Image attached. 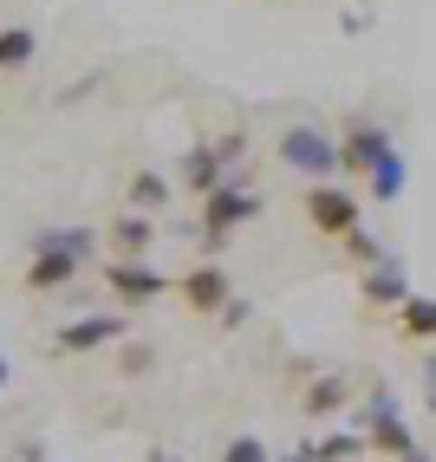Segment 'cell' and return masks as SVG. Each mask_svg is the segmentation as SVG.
<instances>
[{
  "instance_id": "5bb4252c",
  "label": "cell",
  "mask_w": 436,
  "mask_h": 462,
  "mask_svg": "<svg viewBox=\"0 0 436 462\" xmlns=\"http://www.w3.org/2000/svg\"><path fill=\"white\" fill-rule=\"evenodd\" d=\"M40 52V33L33 26H0V72H26Z\"/></svg>"
},
{
  "instance_id": "484cf974",
  "label": "cell",
  "mask_w": 436,
  "mask_h": 462,
  "mask_svg": "<svg viewBox=\"0 0 436 462\" xmlns=\"http://www.w3.org/2000/svg\"><path fill=\"white\" fill-rule=\"evenodd\" d=\"M144 462H182L176 449H144Z\"/></svg>"
},
{
  "instance_id": "7a4b0ae2",
  "label": "cell",
  "mask_w": 436,
  "mask_h": 462,
  "mask_svg": "<svg viewBox=\"0 0 436 462\" xmlns=\"http://www.w3.org/2000/svg\"><path fill=\"white\" fill-rule=\"evenodd\" d=\"M255 215H261V196H255V189H241V182L228 176L215 196H202V248H209V254H222V248H228V235L247 228Z\"/></svg>"
},
{
  "instance_id": "6da1fadb",
  "label": "cell",
  "mask_w": 436,
  "mask_h": 462,
  "mask_svg": "<svg viewBox=\"0 0 436 462\" xmlns=\"http://www.w3.org/2000/svg\"><path fill=\"white\" fill-rule=\"evenodd\" d=\"M358 430H365V443L378 449V456H411L417 437H411V423H404V404L391 397V384H371V397L358 404Z\"/></svg>"
},
{
  "instance_id": "83f0119b",
  "label": "cell",
  "mask_w": 436,
  "mask_h": 462,
  "mask_svg": "<svg viewBox=\"0 0 436 462\" xmlns=\"http://www.w3.org/2000/svg\"><path fill=\"white\" fill-rule=\"evenodd\" d=\"M287 462H313V449H293V456H287Z\"/></svg>"
},
{
  "instance_id": "9a60e30c",
  "label": "cell",
  "mask_w": 436,
  "mask_h": 462,
  "mask_svg": "<svg viewBox=\"0 0 436 462\" xmlns=\"http://www.w3.org/2000/svg\"><path fill=\"white\" fill-rule=\"evenodd\" d=\"M404 182H411V170H404V150H391V157L365 176V189L378 196V202H397V196H404Z\"/></svg>"
},
{
  "instance_id": "4fadbf2b",
  "label": "cell",
  "mask_w": 436,
  "mask_h": 462,
  "mask_svg": "<svg viewBox=\"0 0 436 462\" xmlns=\"http://www.w3.org/2000/svg\"><path fill=\"white\" fill-rule=\"evenodd\" d=\"M150 215H137V208H124L117 222H111V248H117V261H144L150 254Z\"/></svg>"
},
{
  "instance_id": "8992f818",
  "label": "cell",
  "mask_w": 436,
  "mask_h": 462,
  "mask_svg": "<svg viewBox=\"0 0 436 462\" xmlns=\"http://www.w3.org/2000/svg\"><path fill=\"white\" fill-rule=\"evenodd\" d=\"M105 287H111V300H131V306H150V300L170 293V281L150 261H111L105 267Z\"/></svg>"
},
{
  "instance_id": "3957f363",
  "label": "cell",
  "mask_w": 436,
  "mask_h": 462,
  "mask_svg": "<svg viewBox=\"0 0 436 462\" xmlns=\"http://www.w3.org/2000/svg\"><path fill=\"white\" fill-rule=\"evenodd\" d=\"M280 163L306 182H332L339 176V137L320 125H287L280 131Z\"/></svg>"
},
{
  "instance_id": "7c38bea8",
  "label": "cell",
  "mask_w": 436,
  "mask_h": 462,
  "mask_svg": "<svg viewBox=\"0 0 436 462\" xmlns=\"http://www.w3.org/2000/svg\"><path fill=\"white\" fill-rule=\"evenodd\" d=\"M352 404V384H346V372H320L313 384H306V397H300V411L306 417H339Z\"/></svg>"
},
{
  "instance_id": "8fae6325",
  "label": "cell",
  "mask_w": 436,
  "mask_h": 462,
  "mask_svg": "<svg viewBox=\"0 0 436 462\" xmlns=\"http://www.w3.org/2000/svg\"><path fill=\"white\" fill-rule=\"evenodd\" d=\"M228 182V170H222V157H215V143H190L182 150V189L190 196H215Z\"/></svg>"
},
{
  "instance_id": "cb8c5ba5",
  "label": "cell",
  "mask_w": 436,
  "mask_h": 462,
  "mask_svg": "<svg viewBox=\"0 0 436 462\" xmlns=\"http://www.w3.org/2000/svg\"><path fill=\"white\" fill-rule=\"evenodd\" d=\"M423 397H430V411H436V352L423 358Z\"/></svg>"
},
{
  "instance_id": "e0dca14e",
  "label": "cell",
  "mask_w": 436,
  "mask_h": 462,
  "mask_svg": "<svg viewBox=\"0 0 436 462\" xmlns=\"http://www.w3.org/2000/svg\"><path fill=\"white\" fill-rule=\"evenodd\" d=\"M365 449H371L365 430H332V437L313 443V462H352V456H365Z\"/></svg>"
},
{
  "instance_id": "ac0fdd59",
  "label": "cell",
  "mask_w": 436,
  "mask_h": 462,
  "mask_svg": "<svg viewBox=\"0 0 436 462\" xmlns=\"http://www.w3.org/2000/svg\"><path fill=\"white\" fill-rule=\"evenodd\" d=\"M397 326H404V338H436V300H404L397 306Z\"/></svg>"
},
{
  "instance_id": "603a6c76",
  "label": "cell",
  "mask_w": 436,
  "mask_h": 462,
  "mask_svg": "<svg viewBox=\"0 0 436 462\" xmlns=\"http://www.w3.org/2000/svg\"><path fill=\"white\" fill-rule=\"evenodd\" d=\"M247 319H255V306H247V300H228V306H222V326H228V332L247 326Z\"/></svg>"
},
{
  "instance_id": "ffe728a7",
  "label": "cell",
  "mask_w": 436,
  "mask_h": 462,
  "mask_svg": "<svg viewBox=\"0 0 436 462\" xmlns=\"http://www.w3.org/2000/svg\"><path fill=\"white\" fill-rule=\"evenodd\" d=\"M222 462H274V456H267V443H261V437H228Z\"/></svg>"
},
{
  "instance_id": "d6986e66",
  "label": "cell",
  "mask_w": 436,
  "mask_h": 462,
  "mask_svg": "<svg viewBox=\"0 0 436 462\" xmlns=\"http://www.w3.org/2000/svg\"><path fill=\"white\" fill-rule=\"evenodd\" d=\"M346 254H352L358 267H378V261H391V248H385L378 235H365V228H352V235H346Z\"/></svg>"
},
{
  "instance_id": "4316f807",
  "label": "cell",
  "mask_w": 436,
  "mask_h": 462,
  "mask_svg": "<svg viewBox=\"0 0 436 462\" xmlns=\"http://www.w3.org/2000/svg\"><path fill=\"white\" fill-rule=\"evenodd\" d=\"M7 378H14V365H7V358H0V391H7Z\"/></svg>"
},
{
  "instance_id": "44dd1931",
  "label": "cell",
  "mask_w": 436,
  "mask_h": 462,
  "mask_svg": "<svg viewBox=\"0 0 436 462\" xmlns=\"http://www.w3.org/2000/svg\"><path fill=\"white\" fill-rule=\"evenodd\" d=\"M150 365H157V352H150V346H124V352H117V372H124V378H144Z\"/></svg>"
},
{
  "instance_id": "9c48e42d",
  "label": "cell",
  "mask_w": 436,
  "mask_h": 462,
  "mask_svg": "<svg viewBox=\"0 0 436 462\" xmlns=\"http://www.w3.org/2000/svg\"><path fill=\"white\" fill-rule=\"evenodd\" d=\"M79 254H59V248H26V287L33 293H59V287H72L79 281Z\"/></svg>"
},
{
  "instance_id": "ba28073f",
  "label": "cell",
  "mask_w": 436,
  "mask_h": 462,
  "mask_svg": "<svg viewBox=\"0 0 436 462\" xmlns=\"http://www.w3.org/2000/svg\"><path fill=\"white\" fill-rule=\"evenodd\" d=\"M235 300V287H228V273L222 267H190L182 273V306H190V313H209V319H222V306Z\"/></svg>"
},
{
  "instance_id": "f1b7e54d",
  "label": "cell",
  "mask_w": 436,
  "mask_h": 462,
  "mask_svg": "<svg viewBox=\"0 0 436 462\" xmlns=\"http://www.w3.org/2000/svg\"><path fill=\"white\" fill-rule=\"evenodd\" d=\"M397 462H430V456H423V449H411V456H397Z\"/></svg>"
},
{
  "instance_id": "30bf717a",
  "label": "cell",
  "mask_w": 436,
  "mask_h": 462,
  "mask_svg": "<svg viewBox=\"0 0 436 462\" xmlns=\"http://www.w3.org/2000/svg\"><path fill=\"white\" fill-rule=\"evenodd\" d=\"M358 293H365L371 306H404V300H411V273H404V261L391 254V261H378V267H365Z\"/></svg>"
},
{
  "instance_id": "d4e9b609",
  "label": "cell",
  "mask_w": 436,
  "mask_h": 462,
  "mask_svg": "<svg viewBox=\"0 0 436 462\" xmlns=\"http://www.w3.org/2000/svg\"><path fill=\"white\" fill-rule=\"evenodd\" d=\"M14 462H52V456H46V449H40V443H26V449H20V456H14Z\"/></svg>"
},
{
  "instance_id": "7402d4cb",
  "label": "cell",
  "mask_w": 436,
  "mask_h": 462,
  "mask_svg": "<svg viewBox=\"0 0 436 462\" xmlns=\"http://www.w3.org/2000/svg\"><path fill=\"white\" fill-rule=\"evenodd\" d=\"M215 143V157H222V170H235L247 157V131H228V137H209Z\"/></svg>"
},
{
  "instance_id": "5b68a950",
  "label": "cell",
  "mask_w": 436,
  "mask_h": 462,
  "mask_svg": "<svg viewBox=\"0 0 436 462\" xmlns=\"http://www.w3.org/2000/svg\"><path fill=\"white\" fill-rule=\"evenodd\" d=\"M306 215H313V228L332 235V241H346L358 228V196L352 189H339V182H313L306 189Z\"/></svg>"
},
{
  "instance_id": "2e32d148",
  "label": "cell",
  "mask_w": 436,
  "mask_h": 462,
  "mask_svg": "<svg viewBox=\"0 0 436 462\" xmlns=\"http://www.w3.org/2000/svg\"><path fill=\"white\" fill-rule=\"evenodd\" d=\"M163 202H170V176L137 170V176H131V208H137V215H157Z\"/></svg>"
},
{
  "instance_id": "277c9868",
  "label": "cell",
  "mask_w": 436,
  "mask_h": 462,
  "mask_svg": "<svg viewBox=\"0 0 436 462\" xmlns=\"http://www.w3.org/2000/svg\"><path fill=\"white\" fill-rule=\"evenodd\" d=\"M391 131L385 125H371V117H358V125L339 131V176H371L385 157H391Z\"/></svg>"
},
{
  "instance_id": "52a82bcc",
  "label": "cell",
  "mask_w": 436,
  "mask_h": 462,
  "mask_svg": "<svg viewBox=\"0 0 436 462\" xmlns=\"http://www.w3.org/2000/svg\"><path fill=\"white\" fill-rule=\"evenodd\" d=\"M59 352H98V346H124V319L117 313H85V319H66L52 332Z\"/></svg>"
}]
</instances>
